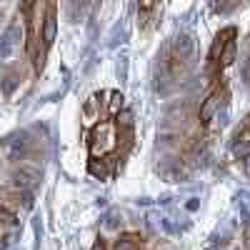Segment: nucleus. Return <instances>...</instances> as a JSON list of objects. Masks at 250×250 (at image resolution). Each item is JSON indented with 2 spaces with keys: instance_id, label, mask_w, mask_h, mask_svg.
<instances>
[{
  "instance_id": "12",
  "label": "nucleus",
  "mask_w": 250,
  "mask_h": 250,
  "mask_svg": "<svg viewBox=\"0 0 250 250\" xmlns=\"http://www.w3.org/2000/svg\"><path fill=\"white\" fill-rule=\"evenodd\" d=\"M115 250H138V238L135 235H125L123 240L115 243Z\"/></svg>"
},
{
  "instance_id": "2",
  "label": "nucleus",
  "mask_w": 250,
  "mask_h": 250,
  "mask_svg": "<svg viewBox=\"0 0 250 250\" xmlns=\"http://www.w3.org/2000/svg\"><path fill=\"white\" fill-rule=\"evenodd\" d=\"M18 40H20V28L18 25H10L3 35H0V60H10L13 58Z\"/></svg>"
},
{
  "instance_id": "19",
  "label": "nucleus",
  "mask_w": 250,
  "mask_h": 250,
  "mask_svg": "<svg viewBox=\"0 0 250 250\" xmlns=\"http://www.w3.org/2000/svg\"><path fill=\"white\" fill-rule=\"evenodd\" d=\"M245 170H248V175H250V155L245 158Z\"/></svg>"
},
{
  "instance_id": "10",
  "label": "nucleus",
  "mask_w": 250,
  "mask_h": 250,
  "mask_svg": "<svg viewBox=\"0 0 250 250\" xmlns=\"http://www.w3.org/2000/svg\"><path fill=\"white\" fill-rule=\"evenodd\" d=\"M233 60H235V43L230 40V43L225 45V50L220 53V65H230Z\"/></svg>"
},
{
  "instance_id": "14",
  "label": "nucleus",
  "mask_w": 250,
  "mask_h": 250,
  "mask_svg": "<svg viewBox=\"0 0 250 250\" xmlns=\"http://www.w3.org/2000/svg\"><path fill=\"white\" fill-rule=\"evenodd\" d=\"M0 223H15V218H13L8 210H3V208H0Z\"/></svg>"
},
{
  "instance_id": "8",
  "label": "nucleus",
  "mask_w": 250,
  "mask_h": 250,
  "mask_svg": "<svg viewBox=\"0 0 250 250\" xmlns=\"http://www.w3.org/2000/svg\"><path fill=\"white\" fill-rule=\"evenodd\" d=\"M123 100H125V98H123L120 93H110V100H108V113H110V115H118V113L123 110Z\"/></svg>"
},
{
  "instance_id": "13",
  "label": "nucleus",
  "mask_w": 250,
  "mask_h": 250,
  "mask_svg": "<svg viewBox=\"0 0 250 250\" xmlns=\"http://www.w3.org/2000/svg\"><path fill=\"white\" fill-rule=\"evenodd\" d=\"M95 110H98V95L88 98V103H85V108H83V113H85V118L90 120V118L95 115Z\"/></svg>"
},
{
  "instance_id": "11",
  "label": "nucleus",
  "mask_w": 250,
  "mask_h": 250,
  "mask_svg": "<svg viewBox=\"0 0 250 250\" xmlns=\"http://www.w3.org/2000/svg\"><path fill=\"white\" fill-rule=\"evenodd\" d=\"M23 150H25V140H20V138H15L10 145H8V158H18V155H23Z\"/></svg>"
},
{
  "instance_id": "17",
  "label": "nucleus",
  "mask_w": 250,
  "mask_h": 250,
  "mask_svg": "<svg viewBox=\"0 0 250 250\" xmlns=\"http://www.w3.org/2000/svg\"><path fill=\"white\" fill-rule=\"evenodd\" d=\"M123 125H130V113H123Z\"/></svg>"
},
{
  "instance_id": "7",
  "label": "nucleus",
  "mask_w": 250,
  "mask_h": 250,
  "mask_svg": "<svg viewBox=\"0 0 250 250\" xmlns=\"http://www.w3.org/2000/svg\"><path fill=\"white\" fill-rule=\"evenodd\" d=\"M175 53L180 55V60L190 55V53H193V43H190V38H185V35H183V38H178V40H175Z\"/></svg>"
},
{
  "instance_id": "4",
  "label": "nucleus",
  "mask_w": 250,
  "mask_h": 250,
  "mask_svg": "<svg viewBox=\"0 0 250 250\" xmlns=\"http://www.w3.org/2000/svg\"><path fill=\"white\" fill-rule=\"evenodd\" d=\"M38 183V170L35 168H20L15 173V185L20 190H30V188Z\"/></svg>"
},
{
  "instance_id": "20",
  "label": "nucleus",
  "mask_w": 250,
  "mask_h": 250,
  "mask_svg": "<svg viewBox=\"0 0 250 250\" xmlns=\"http://www.w3.org/2000/svg\"><path fill=\"white\" fill-rule=\"evenodd\" d=\"M248 133H250V118H248Z\"/></svg>"
},
{
  "instance_id": "9",
  "label": "nucleus",
  "mask_w": 250,
  "mask_h": 250,
  "mask_svg": "<svg viewBox=\"0 0 250 250\" xmlns=\"http://www.w3.org/2000/svg\"><path fill=\"white\" fill-rule=\"evenodd\" d=\"M88 170H90V175H93V178H100V180H105V178H108V168H105L103 163H98V160H90Z\"/></svg>"
},
{
  "instance_id": "3",
  "label": "nucleus",
  "mask_w": 250,
  "mask_h": 250,
  "mask_svg": "<svg viewBox=\"0 0 250 250\" xmlns=\"http://www.w3.org/2000/svg\"><path fill=\"white\" fill-rule=\"evenodd\" d=\"M223 98H225V93H223L220 88H215L210 95L203 100V105H200V120H203V123H208V120L218 113V108L223 105Z\"/></svg>"
},
{
  "instance_id": "18",
  "label": "nucleus",
  "mask_w": 250,
  "mask_h": 250,
  "mask_svg": "<svg viewBox=\"0 0 250 250\" xmlns=\"http://www.w3.org/2000/svg\"><path fill=\"white\" fill-rule=\"evenodd\" d=\"M90 250H105V245H103V243H95V245H93Z\"/></svg>"
},
{
  "instance_id": "5",
  "label": "nucleus",
  "mask_w": 250,
  "mask_h": 250,
  "mask_svg": "<svg viewBox=\"0 0 250 250\" xmlns=\"http://www.w3.org/2000/svg\"><path fill=\"white\" fill-rule=\"evenodd\" d=\"M235 35V30L233 28H228V30H223L218 38H215V43H213V48H210V62H218V58H220V53L225 50V45L230 43V38Z\"/></svg>"
},
{
  "instance_id": "16",
  "label": "nucleus",
  "mask_w": 250,
  "mask_h": 250,
  "mask_svg": "<svg viewBox=\"0 0 250 250\" xmlns=\"http://www.w3.org/2000/svg\"><path fill=\"white\" fill-rule=\"evenodd\" d=\"M243 78L250 83V65H245V68H243Z\"/></svg>"
},
{
  "instance_id": "1",
  "label": "nucleus",
  "mask_w": 250,
  "mask_h": 250,
  "mask_svg": "<svg viewBox=\"0 0 250 250\" xmlns=\"http://www.w3.org/2000/svg\"><path fill=\"white\" fill-rule=\"evenodd\" d=\"M115 148V128H113V123H103L95 128L93 133V143H90V153L93 155H103V153H108Z\"/></svg>"
},
{
  "instance_id": "15",
  "label": "nucleus",
  "mask_w": 250,
  "mask_h": 250,
  "mask_svg": "<svg viewBox=\"0 0 250 250\" xmlns=\"http://www.w3.org/2000/svg\"><path fill=\"white\" fill-rule=\"evenodd\" d=\"M198 205H200V203H198V200H195V198H193V200H190V203H188V210H198Z\"/></svg>"
},
{
  "instance_id": "6",
  "label": "nucleus",
  "mask_w": 250,
  "mask_h": 250,
  "mask_svg": "<svg viewBox=\"0 0 250 250\" xmlns=\"http://www.w3.org/2000/svg\"><path fill=\"white\" fill-rule=\"evenodd\" d=\"M55 30H58V23H55V10L48 8V18H45V25H43V45L50 48L53 40H55Z\"/></svg>"
}]
</instances>
